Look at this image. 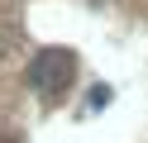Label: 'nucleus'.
I'll return each instance as SVG.
<instances>
[{
    "instance_id": "obj_1",
    "label": "nucleus",
    "mask_w": 148,
    "mask_h": 143,
    "mask_svg": "<svg viewBox=\"0 0 148 143\" xmlns=\"http://www.w3.org/2000/svg\"><path fill=\"white\" fill-rule=\"evenodd\" d=\"M29 81L38 86V91H62V86L72 81V53H62V48H48V53H38V57H34Z\"/></svg>"
}]
</instances>
